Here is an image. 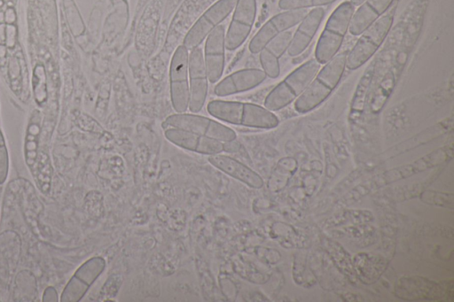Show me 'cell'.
Here are the masks:
<instances>
[{
	"label": "cell",
	"instance_id": "obj_15",
	"mask_svg": "<svg viewBox=\"0 0 454 302\" xmlns=\"http://www.w3.org/2000/svg\"><path fill=\"white\" fill-rule=\"evenodd\" d=\"M225 27L219 25L207 35L202 50L210 83H216L222 79L225 65Z\"/></svg>",
	"mask_w": 454,
	"mask_h": 302
},
{
	"label": "cell",
	"instance_id": "obj_1",
	"mask_svg": "<svg viewBox=\"0 0 454 302\" xmlns=\"http://www.w3.org/2000/svg\"><path fill=\"white\" fill-rule=\"evenodd\" d=\"M207 111L215 120L236 126L271 129L279 124L273 112L254 103L215 99L207 103Z\"/></svg>",
	"mask_w": 454,
	"mask_h": 302
},
{
	"label": "cell",
	"instance_id": "obj_23",
	"mask_svg": "<svg viewBox=\"0 0 454 302\" xmlns=\"http://www.w3.org/2000/svg\"><path fill=\"white\" fill-rule=\"evenodd\" d=\"M297 168L298 163L295 159L291 157L281 159L269 179V189L274 192L281 191L288 185Z\"/></svg>",
	"mask_w": 454,
	"mask_h": 302
},
{
	"label": "cell",
	"instance_id": "obj_26",
	"mask_svg": "<svg viewBox=\"0 0 454 302\" xmlns=\"http://www.w3.org/2000/svg\"><path fill=\"white\" fill-rule=\"evenodd\" d=\"M419 199L429 205L453 208L454 196L452 193L424 190L419 194Z\"/></svg>",
	"mask_w": 454,
	"mask_h": 302
},
{
	"label": "cell",
	"instance_id": "obj_6",
	"mask_svg": "<svg viewBox=\"0 0 454 302\" xmlns=\"http://www.w3.org/2000/svg\"><path fill=\"white\" fill-rule=\"evenodd\" d=\"M164 128H175L196 133L226 143L235 141L236 132L228 126L202 115L192 112L174 113L168 116L161 124Z\"/></svg>",
	"mask_w": 454,
	"mask_h": 302
},
{
	"label": "cell",
	"instance_id": "obj_7",
	"mask_svg": "<svg viewBox=\"0 0 454 302\" xmlns=\"http://www.w3.org/2000/svg\"><path fill=\"white\" fill-rule=\"evenodd\" d=\"M394 292L404 301H442L452 296V286L420 275H406L395 282Z\"/></svg>",
	"mask_w": 454,
	"mask_h": 302
},
{
	"label": "cell",
	"instance_id": "obj_30",
	"mask_svg": "<svg viewBox=\"0 0 454 302\" xmlns=\"http://www.w3.org/2000/svg\"><path fill=\"white\" fill-rule=\"evenodd\" d=\"M9 171V156L4 137L0 129V185L6 181Z\"/></svg>",
	"mask_w": 454,
	"mask_h": 302
},
{
	"label": "cell",
	"instance_id": "obj_21",
	"mask_svg": "<svg viewBox=\"0 0 454 302\" xmlns=\"http://www.w3.org/2000/svg\"><path fill=\"white\" fill-rule=\"evenodd\" d=\"M352 262L356 279L366 285L375 283L388 266L387 259L369 252L356 253Z\"/></svg>",
	"mask_w": 454,
	"mask_h": 302
},
{
	"label": "cell",
	"instance_id": "obj_9",
	"mask_svg": "<svg viewBox=\"0 0 454 302\" xmlns=\"http://www.w3.org/2000/svg\"><path fill=\"white\" fill-rule=\"evenodd\" d=\"M237 0H217L186 33L183 43L188 50L200 46L207 35L232 12Z\"/></svg>",
	"mask_w": 454,
	"mask_h": 302
},
{
	"label": "cell",
	"instance_id": "obj_17",
	"mask_svg": "<svg viewBox=\"0 0 454 302\" xmlns=\"http://www.w3.org/2000/svg\"><path fill=\"white\" fill-rule=\"evenodd\" d=\"M164 136L174 145L204 155H215L224 151L223 143L196 133L175 128H164Z\"/></svg>",
	"mask_w": 454,
	"mask_h": 302
},
{
	"label": "cell",
	"instance_id": "obj_19",
	"mask_svg": "<svg viewBox=\"0 0 454 302\" xmlns=\"http://www.w3.org/2000/svg\"><path fill=\"white\" fill-rule=\"evenodd\" d=\"M325 16V10L322 7H315L308 12L306 16L299 23L297 29L287 49L290 57H296L301 54L310 44Z\"/></svg>",
	"mask_w": 454,
	"mask_h": 302
},
{
	"label": "cell",
	"instance_id": "obj_8",
	"mask_svg": "<svg viewBox=\"0 0 454 302\" xmlns=\"http://www.w3.org/2000/svg\"><path fill=\"white\" fill-rule=\"evenodd\" d=\"M189 50L180 44L175 50L169 64V95L173 109L181 113L189 107Z\"/></svg>",
	"mask_w": 454,
	"mask_h": 302
},
{
	"label": "cell",
	"instance_id": "obj_24",
	"mask_svg": "<svg viewBox=\"0 0 454 302\" xmlns=\"http://www.w3.org/2000/svg\"><path fill=\"white\" fill-rule=\"evenodd\" d=\"M373 220L372 212L368 210H345L328 219L325 228L348 227L352 225L369 223Z\"/></svg>",
	"mask_w": 454,
	"mask_h": 302
},
{
	"label": "cell",
	"instance_id": "obj_5",
	"mask_svg": "<svg viewBox=\"0 0 454 302\" xmlns=\"http://www.w3.org/2000/svg\"><path fill=\"white\" fill-rule=\"evenodd\" d=\"M394 20V11L380 16L359 35L348 52L346 68L356 70L364 65L377 51L389 33Z\"/></svg>",
	"mask_w": 454,
	"mask_h": 302
},
{
	"label": "cell",
	"instance_id": "obj_11",
	"mask_svg": "<svg viewBox=\"0 0 454 302\" xmlns=\"http://www.w3.org/2000/svg\"><path fill=\"white\" fill-rule=\"evenodd\" d=\"M256 0H237L232 17L225 31V47L233 51L249 36L256 17Z\"/></svg>",
	"mask_w": 454,
	"mask_h": 302
},
{
	"label": "cell",
	"instance_id": "obj_12",
	"mask_svg": "<svg viewBox=\"0 0 454 302\" xmlns=\"http://www.w3.org/2000/svg\"><path fill=\"white\" fill-rule=\"evenodd\" d=\"M307 13V9H300L285 11L272 16L249 42V51L258 54L278 35L299 24Z\"/></svg>",
	"mask_w": 454,
	"mask_h": 302
},
{
	"label": "cell",
	"instance_id": "obj_3",
	"mask_svg": "<svg viewBox=\"0 0 454 302\" xmlns=\"http://www.w3.org/2000/svg\"><path fill=\"white\" fill-rule=\"evenodd\" d=\"M320 67L321 65L315 58L302 63L269 92L263 106L274 112L294 102L308 87Z\"/></svg>",
	"mask_w": 454,
	"mask_h": 302
},
{
	"label": "cell",
	"instance_id": "obj_20",
	"mask_svg": "<svg viewBox=\"0 0 454 302\" xmlns=\"http://www.w3.org/2000/svg\"><path fill=\"white\" fill-rule=\"evenodd\" d=\"M394 0H364L354 12L348 31L358 36L391 6Z\"/></svg>",
	"mask_w": 454,
	"mask_h": 302
},
{
	"label": "cell",
	"instance_id": "obj_31",
	"mask_svg": "<svg viewBox=\"0 0 454 302\" xmlns=\"http://www.w3.org/2000/svg\"><path fill=\"white\" fill-rule=\"evenodd\" d=\"M42 300L43 302H57L59 301V297L57 290L54 287L49 286L44 290L43 294Z\"/></svg>",
	"mask_w": 454,
	"mask_h": 302
},
{
	"label": "cell",
	"instance_id": "obj_10",
	"mask_svg": "<svg viewBox=\"0 0 454 302\" xmlns=\"http://www.w3.org/2000/svg\"><path fill=\"white\" fill-rule=\"evenodd\" d=\"M189 107L192 113L200 112L205 105L208 94V77L200 46L189 50Z\"/></svg>",
	"mask_w": 454,
	"mask_h": 302
},
{
	"label": "cell",
	"instance_id": "obj_22",
	"mask_svg": "<svg viewBox=\"0 0 454 302\" xmlns=\"http://www.w3.org/2000/svg\"><path fill=\"white\" fill-rule=\"evenodd\" d=\"M323 249L328 254L334 266L351 282L357 281L352 258L346 249L337 241L325 236L321 239Z\"/></svg>",
	"mask_w": 454,
	"mask_h": 302
},
{
	"label": "cell",
	"instance_id": "obj_16",
	"mask_svg": "<svg viewBox=\"0 0 454 302\" xmlns=\"http://www.w3.org/2000/svg\"><path fill=\"white\" fill-rule=\"evenodd\" d=\"M266 78L260 68L239 69L220 79L214 87V94L223 97L243 93L258 87Z\"/></svg>",
	"mask_w": 454,
	"mask_h": 302
},
{
	"label": "cell",
	"instance_id": "obj_29",
	"mask_svg": "<svg viewBox=\"0 0 454 302\" xmlns=\"http://www.w3.org/2000/svg\"><path fill=\"white\" fill-rule=\"evenodd\" d=\"M336 0H279L278 7L283 11L308 9L330 4Z\"/></svg>",
	"mask_w": 454,
	"mask_h": 302
},
{
	"label": "cell",
	"instance_id": "obj_32",
	"mask_svg": "<svg viewBox=\"0 0 454 302\" xmlns=\"http://www.w3.org/2000/svg\"><path fill=\"white\" fill-rule=\"evenodd\" d=\"M364 0H349L354 6H359Z\"/></svg>",
	"mask_w": 454,
	"mask_h": 302
},
{
	"label": "cell",
	"instance_id": "obj_28",
	"mask_svg": "<svg viewBox=\"0 0 454 302\" xmlns=\"http://www.w3.org/2000/svg\"><path fill=\"white\" fill-rule=\"evenodd\" d=\"M293 37L291 31H284L274 37L266 46L274 56L280 58L286 51Z\"/></svg>",
	"mask_w": 454,
	"mask_h": 302
},
{
	"label": "cell",
	"instance_id": "obj_27",
	"mask_svg": "<svg viewBox=\"0 0 454 302\" xmlns=\"http://www.w3.org/2000/svg\"><path fill=\"white\" fill-rule=\"evenodd\" d=\"M258 54L262 70L266 76L271 79L278 78L280 74L279 58L265 47Z\"/></svg>",
	"mask_w": 454,
	"mask_h": 302
},
{
	"label": "cell",
	"instance_id": "obj_2",
	"mask_svg": "<svg viewBox=\"0 0 454 302\" xmlns=\"http://www.w3.org/2000/svg\"><path fill=\"white\" fill-rule=\"evenodd\" d=\"M347 51L338 52L314 76L294 104L299 113H307L321 105L338 86L346 68Z\"/></svg>",
	"mask_w": 454,
	"mask_h": 302
},
{
	"label": "cell",
	"instance_id": "obj_18",
	"mask_svg": "<svg viewBox=\"0 0 454 302\" xmlns=\"http://www.w3.org/2000/svg\"><path fill=\"white\" fill-rule=\"evenodd\" d=\"M207 160L215 168L250 188L261 189L264 185L258 173L231 156L219 153L208 156Z\"/></svg>",
	"mask_w": 454,
	"mask_h": 302
},
{
	"label": "cell",
	"instance_id": "obj_14",
	"mask_svg": "<svg viewBox=\"0 0 454 302\" xmlns=\"http://www.w3.org/2000/svg\"><path fill=\"white\" fill-rule=\"evenodd\" d=\"M450 151L451 150L449 151L447 147L439 148L411 163L387 170L377 176L374 180V184L377 187L391 184L425 170L435 167L447 161L449 157H451V153L449 154Z\"/></svg>",
	"mask_w": 454,
	"mask_h": 302
},
{
	"label": "cell",
	"instance_id": "obj_25",
	"mask_svg": "<svg viewBox=\"0 0 454 302\" xmlns=\"http://www.w3.org/2000/svg\"><path fill=\"white\" fill-rule=\"evenodd\" d=\"M274 228L276 237L279 238L280 244L286 248H298L306 246L304 240L298 231L291 225L286 223H276Z\"/></svg>",
	"mask_w": 454,
	"mask_h": 302
},
{
	"label": "cell",
	"instance_id": "obj_4",
	"mask_svg": "<svg viewBox=\"0 0 454 302\" xmlns=\"http://www.w3.org/2000/svg\"><path fill=\"white\" fill-rule=\"evenodd\" d=\"M354 12L355 6L344 1L329 16L315 48L314 58L320 65H325L339 52Z\"/></svg>",
	"mask_w": 454,
	"mask_h": 302
},
{
	"label": "cell",
	"instance_id": "obj_13",
	"mask_svg": "<svg viewBox=\"0 0 454 302\" xmlns=\"http://www.w3.org/2000/svg\"><path fill=\"white\" fill-rule=\"evenodd\" d=\"M106 261L102 257H92L82 264L64 288L61 302H78L87 293L90 287L102 274Z\"/></svg>",
	"mask_w": 454,
	"mask_h": 302
}]
</instances>
